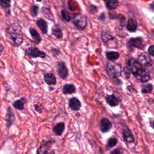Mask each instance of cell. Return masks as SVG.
Instances as JSON below:
<instances>
[{
    "mask_svg": "<svg viewBox=\"0 0 154 154\" xmlns=\"http://www.w3.org/2000/svg\"><path fill=\"white\" fill-rule=\"evenodd\" d=\"M153 90V86L151 84H147L144 86L141 89V92L143 93H150Z\"/></svg>",
    "mask_w": 154,
    "mask_h": 154,
    "instance_id": "obj_27",
    "label": "cell"
},
{
    "mask_svg": "<svg viewBox=\"0 0 154 154\" xmlns=\"http://www.w3.org/2000/svg\"><path fill=\"white\" fill-rule=\"evenodd\" d=\"M25 53L27 55L31 58L41 57L44 58L46 57V54L44 52L41 51L39 49L35 47H30L27 48Z\"/></svg>",
    "mask_w": 154,
    "mask_h": 154,
    "instance_id": "obj_5",
    "label": "cell"
},
{
    "mask_svg": "<svg viewBox=\"0 0 154 154\" xmlns=\"http://www.w3.org/2000/svg\"><path fill=\"white\" fill-rule=\"evenodd\" d=\"M122 134H123V138L125 142H126L128 144L134 142V135L131 133V131L128 128H126L124 130Z\"/></svg>",
    "mask_w": 154,
    "mask_h": 154,
    "instance_id": "obj_10",
    "label": "cell"
},
{
    "mask_svg": "<svg viewBox=\"0 0 154 154\" xmlns=\"http://www.w3.org/2000/svg\"><path fill=\"white\" fill-rule=\"evenodd\" d=\"M76 91V88L74 85L71 84H67L63 86V92L64 94H72L74 93Z\"/></svg>",
    "mask_w": 154,
    "mask_h": 154,
    "instance_id": "obj_19",
    "label": "cell"
},
{
    "mask_svg": "<svg viewBox=\"0 0 154 154\" xmlns=\"http://www.w3.org/2000/svg\"><path fill=\"white\" fill-rule=\"evenodd\" d=\"M107 7L110 10L115 9L118 6V1L115 0H108L106 1Z\"/></svg>",
    "mask_w": 154,
    "mask_h": 154,
    "instance_id": "obj_22",
    "label": "cell"
},
{
    "mask_svg": "<svg viewBox=\"0 0 154 154\" xmlns=\"http://www.w3.org/2000/svg\"><path fill=\"white\" fill-rule=\"evenodd\" d=\"M137 61L144 67H149L152 66V61L149 56V54L147 53H143L138 57Z\"/></svg>",
    "mask_w": 154,
    "mask_h": 154,
    "instance_id": "obj_6",
    "label": "cell"
},
{
    "mask_svg": "<svg viewBox=\"0 0 154 154\" xmlns=\"http://www.w3.org/2000/svg\"><path fill=\"white\" fill-rule=\"evenodd\" d=\"M35 108H36V111H37V112L42 113V108H41L40 106H38V105H35Z\"/></svg>",
    "mask_w": 154,
    "mask_h": 154,
    "instance_id": "obj_33",
    "label": "cell"
},
{
    "mask_svg": "<svg viewBox=\"0 0 154 154\" xmlns=\"http://www.w3.org/2000/svg\"><path fill=\"white\" fill-rule=\"evenodd\" d=\"M37 27L41 29L44 33H47L48 32V25L46 21L42 19L38 20L36 22Z\"/></svg>",
    "mask_w": 154,
    "mask_h": 154,
    "instance_id": "obj_16",
    "label": "cell"
},
{
    "mask_svg": "<svg viewBox=\"0 0 154 154\" xmlns=\"http://www.w3.org/2000/svg\"><path fill=\"white\" fill-rule=\"evenodd\" d=\"M44 80L48 85H55L56 83V78L54 74L49 73L45 75Z\"/></svg>",
    "mask_w": 154,
    "mask_h": 154,
    "instance_id": "obj_14",
    "label": "cell"
},
{
    "mask_svg": "<svg viewBox=\"0 0 154 154\" xmlns=\"http://www.w3.org/2000/svg\"><path fill=\"white\" fill-rule=\"evenodd\" d=\"M41 12L42 13V15L48 20L54 22L55 21V18L53 14V13L51 12V11L50 10V9H48L47 7H43L41 9Z\"/></svg>",
    "mask_w": 154,
    "mask_h": 154,
    "instance_id": "obj_12",
    "label": "cell"
},
{
    "mask_svg": "<svg viewBox=\"0 0 154 154\" xmlns=\"http://www.w3.org/2000/svg\"><path fill=\"white\" fill-rule=\"evenodd\" d=\"M0 4H1V6L6 9V8H8L10 7V1H3V0H1V1H0Z\"/></svg>",
    "mask_w": 154,
    "mask_h": 154,
    "instance_id": "obj_30",
    "label": "cell"
},
{
    "mask_svg": "<svg viewBox=\"0 0 154 154\" xmlns=\"http://www.w3.org/2000/svg\"><path fill=\"white\" fill-rule=\"evenodd\" d=\"M112 127V124L110 121L106 118H104L100 122V130L103 133L108 132Z\"/></svg>",
    "mask_w": 154,
    "mask_h": 154,
    "instance_id": "obj_9",
    "label": "cell"
},
{
    "mask_svg": "<svg viewBox=\"0 0 154 154\" xmlns=\"http://www.w3.org/2000/svg\"><path fill=\"white\" fill-rule=\"evenodd\" d=\"M107 71L108 74L112 78H118V70L117 69H115L114 66H113L112 64H108L107 66Z\"/></svg>",
    "mask_w": 154,
    "mask_h": 154,
    "instance_id": "obj_18",
    "label": "cell"
},
{
    "mask_svg": "<svg viewBox=\"0 0 154 154\" xmlns=\"http://www.w3.org/2000/svg\"><path fill=\"white\" fill-rule=\"evenodd\" d=\"M24 103H25V99H24V98H22L21 99L16 101L13 103V107L16 109H18L19 110H22L24 108Z\"/></svg>",
    "mask_w": 154,
    "mask_h": 154,
    "instance_id": "obj_23",
    "label": "cell"
},
{
    "mask_svg": "<svg viewBox=\"0 0 154 154\" xmlns=\"http://www.w3.org/2000/svg\"><path fill=\"white\" fill-rule=\"evenodd\" d=\"M128 46L130 48H138L142 50L145 47L146 44L142 37H137L130 38L128 42Z\"/></svg>",
    "mask_w": 154,
    "mask_h": 154,
    "instance_id": "obj_4",
    "label": "cell"
},
{
    "mask_svg": "<svg viewBox=\"0 0 154 154\" xmlns=\"http://www.w3.org/2000/svg\"><path fill=\"white\" fill-rule=\"evenodd\" d=\"M137 28V23L136 21L133 18H130L127 24V29L130 32H135Z\"/></svg>",
    "mask_w": 154,
    "mask_h": 154,
    "instance_id": "obj_13",
    "label": "cell"
},
{
    "mask_svg": "<svg viewBox=\"0 0 154 154\" xmlns=\"http://www.w3.org/2000/svg\"><path fill=\"white\" fill-rule=\"evenodd\" d=\"M7 117H8V119H7V121L8 123V125L10 126L12 125V122L14 121L13 119H12V118H14V114L10 108H9L8 113H7Z\"/></svg>",
    "mask_w": 154,
    "mask_h": 154,
    "instance_id": "obj_28",
    "label": "cell"
},
{
    "mask_svg": "<svg viewBox=\"0 0 154 154\" xmlns=\"http://www.w3.org/2000/svg\"><path fill=\"white\" fill-rule=\"evenodd\" d=\"M58 71L60 76L62 79H66L68 76V69L63 62H58Z\"/></svg>",
    "mask_w": 154,
    "mask_h": 154,
    "instance_id": "obj_8",
    "label": "cell"
},
{
    "mask_svg": "<svg viewBox=\"0 0 154 154\" xmlns=\"http://www.w3.org/2000/svg\"><path fill=\"white\" fill-rule=\"evenodd\" d=\"M54 139H51L47 141H44L41 144V146L37 149V153H47L51 146L54 143Z\"/></svg>",
    "mask_w": 154,
    "mask_h": 154,
    "instance_id": "obj_7",
    "label": "cell"
},
{
    "mask_svg": "<svg viewBox=\"0 0 154 154\" xmlns=\"http://www.w3.org/2000/svg\"><path fill=\"white\" fill-rule=\"evenodd\" d=\"M122 153V152H121V150H114L111 152V153Z\"/></svg>",
    "mask_w": 154,
    "mask_h": 154,
    "instance_id": "obj_35",
    "label": "cell"
},
{
    "mask_svg": "<svg viewBox=\"0 0 154 154\" xmlns=\"http://www.w3.org/2000/svg\"><path fill=\"white\" fill-rule=\"evenodd\" d=\"M64 130V124L63 122H60L57 124L53 129L54 133L57 135H61L63 134Z\"/></svg>",
    "mask_w": 154,
    "mask_h": 154,
    "instance_id": "obj_20",
    "label": "cell"
},
{
    "mask_svg": "<svg viewBox=\"0 0 154 154\" xmlns=\"http://www.w3.org/2000/svg\"><path fill=\"white\" fill-rule=\"evenodd\" d=\"M118 143V139L117 138H110L107 144V148L108 149H110L112 147H113L114 146H115V145L117 144Z\"/></svg>",
    "mask_w": 154,
    "mask_h": 154,
    "instance_id": "obj_25",
    "label": "cell"
},
{
    "mask_svg": "<svg viewBox=\"0 0 154 154\" xmlns=\"http://www.w3.org/2000/svg\"><path fill=\"white\" fill-rule=\"evenodd\" d=\"M148 52H149V54H150L151 56H154V46L153 45H152L149 48Z\"/></svg>",
    "mask_w": 154,
    "mask_h": 154,
    "instance_id": "obj_32",
    "label": "cell"
},
{
    "mask_svg": "<svg viewBox=\"0 0 154 154\" xmlns=\"http://www.w3.org/2000/svg\"><path fill=\"white\" fill-rule=\"evenodd\" d=\"M106 101L107 103L111 107H115L119 104V100L114 95H109L106 98Z\"/></svg>",
    "mask_w": 154,
    "mask_h": 154,
    "instance_id": "obj_15",
    "label": "cell"
},
{
    "mask_svg": "<svg viewBox=\"0 0 154 154\" xmlns=\"http://www.w3.org/2000/svg\"><path fill=\"white\" fill-rule=\"evenodd\" d=\"M124 71L125 72L124 73H125V75L126 78H130V71H131L130 69L128 67H125L124 68Z\"/></svg>",
    "mask_w": 154,
    "mask_h": 154,
    "instance_id": "obj_31",
    "label": "cell"
},
{
    "mask_svg": "<svg viewBox=\"0 0 154 154\" xmlns=\"http://www.w3.org/2000/svg\"><path fill=\"white\" fill-rule=\"evenodd\" d=\"M69 106L71 110L73 111H78L81 107L80 101L76 98H72L69 100Z\"/></svg>",
    "mask_w": 154,
    "mask_h": 154,
    "instance_id": "obj_11",
    "label": "cell"
},
{
    "mask_svg": "<svg viewBox=\"0 0 154 154\" xmlns=\"http://www.w3.org/2000/svg\"><path fill=\"white\" fill-rule=\"evenodd\" d=\"M72 22L74 25L79 30H84L87 25V19L83 14H76L72 16Z\"/></svg>",
    "mask_w": 154,
    "mask_h": 154,
    "instance_id": "obj_3",
    "label": "cell"
},
{
    "mask_svg": "<svg viewBox=\"0 0 154 154\" xmlns=\"http://www.w3.org/2000/svg\"><path fill=\"white\" fill-rule=\"evenodd\" d=\"M119 54L118 52L114 51H108L106 53L107 58L111 61L116 60L119 57Z\"/></svg>",
    "mask_w": 154,
    "mask_h": 154,
    "instance_id": "obj_21",
    "label": "cell"
},
{
    "mask_svg": "<svg viewBox=\"0 0 154 154\" xmlns=\"http://www.w3.org/2000/svg\"><path fill=\"white\" fill-rule=\"evenodd\" d=\"M38 7L37 5H35V4L33 5L30 9L31 15L34 17L36 16L38 14Z\"/></svg>",
    "mask_w": 154,
    "mask_h": 154,
    "instance_id": "obj_29",
    "label": "cell"
},
{
    "mask_svg": "<svg viewBox=\"0 0 154 154\" xmlns=\"http://www.w3.org/2000/svg\"><path fill=\"white\" fill-rule=\"evenodd\" d=\"M61 17L63 19V20L66 22H70L72 19V18L70 16V15L65 10L61 11Z\"/></svg>",
    "mask_w": 154,
    "mask_h": 154,
    "instance_id": "obj_26",
    "label": "cell"
},
{
    "mask_svg": "<svg viewBox=\"0 0 154 154\" xmlns=\"http://www.w3.org/2000/svg\"><path fill=\"white\" fill-rule=\"evenodd\" d=\"M53 34L58 38H61L63 37V33L60 27L56 26L53 28Z\"/></svg>",
    "mask_w": 154,
    "mask_h": 154,
    "instance_id": "obj_24",
    "label": "cell"
},
{
    "mask_svg": "<svg viewBox=\"0 0 154 154\" xmlns=\"http://www.w3.org/2000/svg\"><path fill=\"white\" fill-rule=\"evenodd\" d=\"M104 19H105V15H104V13H102L101 15V16H100V19L102 20V21H103Z\"/></svg>",
    "mask_w": 154,
    "mask_h": 154,
    "instance_id": "obj_34",
    "label": "cell"
},
{
    "mask_svg": "<svg viewBox=\"0 0 154 154\" xmlns=\"http://www.w3.org/2000/svg\"><path fill=\"white\" fill-rule=\"evenodd\" d=\"M29 31L31 37L33 38V40L36 42L39 43L41 41V37L40 34L37 33V31L34 28H30L29 30Z\"/></svg>",
    "mask_w": 154,
    "mask_h": 154,
    "instance_id": "obj_17",
    "label": "cell"
},
{
    "mask_svg": "<svg viewBox=\"0 0 154 154\" xmlns=\"http://www.w3.org/2000/svg\"><path fill=\"white\" fill-rule=\"evenodd\" d=\"M129 67L131 72L135 78L142 83H145L150 80L149 72L141 66L135 60H131L129 61Z\"/></svg>",
    "mask_w": 154,
    "mask_h": 154,
    "instance_id": "obj_1",
    "label": "cell"
},
{
    "mask_svg": "<svg viewBox=\"0 0 154 154\" xmlns=\"http://www.w3.org/2000/svg\"><path fill=\"white\" fill-rule=\"evenodd\" d=\"M8 33L16 46H20L23 41V37L20 27L17 24H12L8 28Z\"/></svg>",
    "mask_w": 154,
    "mask_h": 154,
    "instance_id": "obj_2",
    "label": "cell"
}]
</instances>
